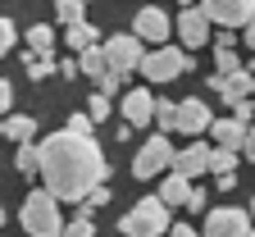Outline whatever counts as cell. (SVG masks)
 Here are the masks:
<instances>
[{
    "label": "cell",
    "mask_w": 255,
    "mask_h": 237,
    "mask_svg": "<svg viewBox=\"0 0 255 237\" xmlns=\"http://www.w3.org/2000/svg\"><path fill=\"white\" fill-rule=\"evenodd\" d=\"M41 178L59 201L82 206L87 192L110 178V164H105L101 146H96V137H82V132L64 128V132H50L41 142Z\"/></svg>",
    "instance_id": "6da1fadb"
},
{
    "label": "cell",
    "mask_w": 255,
    "mask_h": 237,
    "mask_svg": "<svg viewBox=\"0 0 255 237\" xmlns=\"http://www.w3.org/2000/svg\"><path fill=\"white\" fill-rule=\"evenodd\" d=\"M18 224L27 237H64V219H59V196L50 187H37L27 192L23 210H18Z\"/></svg>",
    "instance_id": "7a4b0ae2"
},
{
    "label": "cell",
    "mask_w": 255,
    "mask_h": 237,
    "mask_svg": "<svg viewBox=\"0 0 255 237\" xmlns=\"http://www.w3.org/2000/svg\"><path fill=\"white\" fill-rule=\"evenodd\" d=\"M123 237H164L169 233V201L164 196H146L119 219Z\"/></svg>",
    "instance_id": "3957f363"
},
{
    "label": "cell",
    "mask_w": 255,
    "mask_h": 237,
    "mask_svg": "<svg viewBox=\"0 0 255 237\" xmlns=\"http://www.w3.org/2000/svg\"><path fill=\"white\" fill-rule=\"evenodd\" d=\"M141 78H150V82H173V78H182V73H191L196 69V59H191L182 46H159V50H146L141 55Z\"/></svg>",
    "instance_id": "277c9868"
},
{
    "label": "cell",
    "mask_w": 255,
    "mask_h": 237,
    "mask_svg": "<svg viewBox=\"0 0 255 237\" xmlns=\"http://www.w3.org/2000/svg\"><path fill=\"white\" fill-rule=\"evenodd\" d=\"M173 146H169V132H159V137H150L141 151H137V160H132V178H155V174H164V169L173 164Z\"/></svg>",
    "instance_id": "5b68a950"
},
{
    "label": "cell",
    "mask_w": 255,
    "mask_h": 237,
    "mask_svg": "<svg viewBox=\"0 0 255 237\" xmlns=\"http://www.w3.org/2000/svg\"><path fill=\"white\" fill-rule=\"evenodd\" d=\"M146 41L137 37V32H119V37H110L105 41V55H110V69H119V73H132L137 64H141V50Z\"/></svg>",
    "instance_id": "8992f818"
},
{
    "label": "cell",
    "mask_w": 255,
    "mask_h": 237,
    "mask_svg": "<svg viewBox=\"0 0 255 237\" xmlns=\"http://www.w3.org/2000/svg\"><path fill=\"white\" fill-rule=\"evenodd\" d=\"M201 9L219 27H246L255 18V0H201Z\"/></svg>",
    "instance_id": "52a82bcc"
},
{
    "label": "cell",
    "mask_w": 255,
    "mask_h": 237,
    "mask_svg": "<svg viewBox=\"0 0 255 237\" xmlns=\"http://www.w3.org/2000/svg\"><path fill=\"white\" fill-rule=\"evenodd\" d=\"M201 233H205V237H251V215H246V210H233V206L210 210Z\"/></svg>",
    "instance_id": "ba28073f"
},
{
    "label": "cell",
    "mask_w": 255,
    "mask_h": 237,
    "mask_svg": "<svg viewBox=\"0 0 255 237\" xmlns=\"http://www.w3.org/2000/svg\"><path fill=\"white\" fill-rule=\"evenodd\" d=\"M178 37H182L187 50H201L210 41V14L201 5H182V14H178Z\"/></svg>",
    "instance_id": "9c48e42d"
},
{
    "label": "cell",
    "mask_w": 255,
    "mask_h": 237,
    "mask_svg": "<svg viewBox=\"0 0 255 237\" xmlns=\"http://www.w3.org/2000/svg\"><path fill=\"white\" fill-rule=\"evenodd\" d=\"M132 32H137L141 41H150V46H164V41H169V32H173V23H169V14L159 9V5H146V9H137Z\"/></svg>",
    "instance_id": "30bf717a"
},
{
    "label": "cell",
    "mask_w": 255,
    "mask_h": 237,
    "mask_svg": "<svg viewBox=\"0 0 255 237\" xmlns=\"http://www.w3.org/2000/svg\"><path fill=\"white\" fill-rule=\"evenodd\" d=\"M210 123H214V114H210V105L205 100H182L178 105V132H187V137H201V132H210Z\"/></svg>",
    "instance_id": "8fae6325"
},
{
    "label": "cell",
    "mask_w": 255,
    "mask_h": 237,
    "mask_svg": "<svg viewBox=\"0 0 255 237\" xmlns=\"http://www.w3.org/2000/svg\"><path fill=\"white\" fill-rule=\"evenodd\" d=\"M123 119L132 123V128H146V123H155V96H150L146 87L128 91V96H123Z\"/></svg>",
    "instance_id": "7c38bea8"
},
{
    "label": "cell",
    "mask_w": 255,
    "mask_h": 237,
    "mask_svg": "<svg viewBox=\"0 0 255 237\" xmlns=\"http://www.w3.org/2000/svg\"><path fill=\"white\" fill-rule=\"evenodd\" d=\"M210 151H214V146L191 142V146H182V151L173 155V169H178V174H187V178H201L205 169H210Z\"/></svg>",
    "instance_id": "4fadbf2b"
},
{
    "label": "cell",
    "mask_w": 255,
    "mask_h": 237,
    "mask_svg": "<svg viewBox=\"0 0 255 237\" xmlns=\"http://www.w3.org/2000/svg\"><path fill=\"white\" fill-rule=\"evenodd\" d=\"M251 82H255V73H246V69H237V73H228V78H219V73L210 78V87L228 100V105H237V100L251 96Z\"/></svg>",
    "instance_id": "5bb4252c"
},
{
    "label": "cell",
    "mask_w": 255,
    "mask_h": 237,
    "mask_svg": "<svg viewBox=\"0 0 255 237\" xmlns=\"http://www.w3.org/2000/svg\"><path fill=\"white\" fill-rule=\"evenodd\" d=\"M210 132H214V146H233V151H242L246 146V123L233 114V119H219V123H210Z\"/></svg>",
    "instance_id": "9a60e30c"
},
{
    "label": "cell",
    "mask_w": 255,
    "mask_h": 237,
    "mask_svg": "<svg viewBox=\"0 0 255 237\" xmlns=\"http://www.w3.org/2000/svg\"><path fill=\"white\" fill-rule=\"evenodd\" d=\"M78 64H82V73H87V78H96V82L110 73V55H105V46H101V41L87 46V50H78Z\"/></svg>",
    "instance_id": "2e32d148"
},
{
    "label": "cell",
    "mask_w": 255,
    "mask_h": 237,
    "mask_svg": "<svg viewBox=\"0 0 255 237\" xmlns=\"http://www.w3.org/2000/svg\"><path fill=\"white\" fill-rule=\"evenodd\" d=\"M191 192H196V187H191V178H187V174H178V169L164 178V187H159V196H164L169 206H187V201H191Z\"/></svg>",
    "instance_id": "e0dca14e"
},
{
    "label": "cell",
    "mask_w": 255,
    "mask_h": 237,
    "mask_svg": "<svg viewBox=\"0 0 255 237\" xmlns=\"http://www.w3.org/2000/svg\"><path fill=\"white\" fill-rule=\"evenodd\" d=\"M96 41H101V32H96L87 18H82V23H69V32H64V46H69V50H87V46H96Z\"/></svg>",
    "instance_id": "ac0fdd59"
},
{
    "label": "cell",
    "mask_w": 255,
    "mask_h": 237,
    "mask_svg": "<svg viewBox=\"0 0 255 237\" xmlns=\"http://www.w3.org/2000/svg\"><path fill=\"white\" fill-rule=\"evenodd\" d=\"M23 64H27V78H32V82H41V78L59 73V64H55V55H37V50H23Z\"/></svg>",
    "instance_id": "d6986e66"
},
{
    "label": "cell",
    "mask_w": 255,
    "mask_h": 237,
    "mask_svg": "<svg viewBox=\"0 0 255 237\" xmlns=\"http://www.w3.org/2000/svg\"><path fill=\"white\" fill-rule=\"evenodd\" d=\"M27 50L55 55V27H50V23H32V27H27Z\"/></svg>",
    "instance_id": "ffe728a7"
},
{
    "label": "cell",
    "mask_w": 255,
    "mask_h": 237,
    "mask_svg": "<svg viewBox=\"0 0 255 237\" xmlns=\"http://www.w3.org/2000/svg\"><path fill=\"white\" fill-rule=\"evenodd\" d=\"M14 169L23 178H32L41 169V146H32V142H18V155H14Z\"/></svg>",
    "instance_id": "44dd1931"
},
{
    "label": "cell",
    "mask_w": 255,
    "mask_h": 237,
    "mask_svg": "<svg viewBox=\"0 0 255 237\" xmlns=\"http://www.w3.org/2000/svg\"><path fill=\"white\" fill-rule=\"evenodd\" d=\"M237 160H242V151L214 146V151H210V174H237Z\"/></svg>",
    "instance_id": "7402d4cb"
},
{
    "label": "cell",
    "mask_w": 255,
    "mask_h": 237,
    "mask_svg": "<svg viewBox=\"0 0 255 237\" xmlns=\"http://www.w3.org/2000/svg\"><path fill=\"white\" fill-rule=\"evenodd\" d=\"M5 137H14V142H32V137H37V119L9 114V119H5Z\"/></svg>",
    "instance_id": "603a6c76"
},
{
    "label": "cell",
    "mask_w": 255,
    "mask_h": 237,
    "mask_svg": "<svg viewBox=\"0 0 255 237\" xmlns=\"http://www.w3.org/2000/svg\"><path fill=\"white\" fill-rule=\"evenodd\" d=\"M64 237H96V224H91V206L82 201V210L64 224Z\"/></svg>",
    "instance_id": "cb8c5ba5"
},
{
    "label": "cell",
    "mask_w": 255,
    "mask_h": 237,
    "mask_svg": "<svg viewBox=\"0 0 255 237\" xmlns=\"http://www.w3.org/2000/svg\"><path fill=\"white\" fill-rule=\"evenodd\" d=\"M237 69H242L237 50H233V46H219V50H214V73H219V78H228V73H237Z\"/></svg>",
    "instance_id": "d4e9b609"
},
{
    "label": "cell",
    "mask_w": 255,
    "mask_h": 237,
    "mask_svg": "<svg viewBox=\"0 0 255 237\" xmlns=\"http://www.w3.org/2000/svg\"><path fill=\"white\" fill-rule=\"evenodd\" d=\"M155 123H159V132H178V105L173 100H155Z\"/></svg>",
    "instance_id": "484cf974"
},
{
    "label": "cell",
    "mask_w": 255,
    "mask_h": 237,
    "mask_svg": "<svg viewBox=\"0 0 255 237\" xmlns=\"http://www.w3.org/2000/svg\"><path fill=\"white\" fill-rule=\"evenodd\" d=\"M55 14H59L64 23H82V14H87V0H55Z\"/></svg>",
    "instance_id": "4316f807"
},
{
    "label": "cell",
    "mask_w": 255,
    "mask_h": 237,
    "mask_svg": "<svg viewBox=\"0 0 255 237\" xmlns=\"http://www.w3.org/2000/svg\"><path fill=\"white\" fill-rule=\"evenodd\" d=\"M87 114H91L96 123H105V119H110V91H96L91 105H87Z\"/></svg>",
    "instance_id": "83f0119b"
},
{
    "label": "cell",
    "mask_w": 255,
    "mask_h": 237,
    "mask_svg": "<svg viewBox=\"0 0 255 237\" xmlns=\"http://www.w3.org/2000/svg\"><path fill=\"white\" fill-rule=\"evenodd\" d=\"M14 41H18V27H14L5 14H0V55H9V50H14Z\"/></svg>",
    "instance_id": "f1b7e54d"
},
{
    "label": "cell",
    "mask_w": 255,
    "mask_h": 237,
    "mask_svg": "<svg viewBox=\"0 0 255 237\" xmlns=\"http://www.w3.org/2000/svg\"><path fill=\"white\" fill-rule=\"evenodd\" d=\"M110 196H114L110 183H96V187L87 192V206H91V210H101V206H110Z\"/></svg>",
    "instance_id": "f546056e"
},
{
    "label": "cell",
    "mask_w": 255,
    "mask_h": 237,
    "mask_svg": "<svg viewBox=\"0 0 255 237\" xmlns=\"http://www.w3.org/2000/svg\"><path fill=\"white\" fill-rule=\"evenodd\" d=\"M69 128H73V132H82V137H91L96 119H91V114H73V119H69Z\"/></svg>",
    "instance_id": "4dcf8cb0"
},
{
    "label": "cell",
    "mask_w": 255,
    "mask_h": 237,
    "mask_svg": "<svg viewBox=\"0 0 255 237\" xmlns=\"http://www.w3.org/2000/svg\"><path fill=\"white\" fill-rule=\"evenodd\" d=\"M123 78H128V73H119V69H110V73L101 78V91H110V96H114V91L123 87Z\"/></svg>",
    "instance_id": "1f68e13d"
},
{
    "label": "cell",
    "mask_w": 255,
    "mask_h": 237,
    "mask_svg": "<svg viewBox=\"0 0 255 237\" xmlns=\"http://www.w3.org/2000/svg\"><path fill=\"white\" fill-rule=\"evenodd\" d=\"M9 105H14V91H9V82H5V78H0V119L9 114Z\"/></svg>",
    "instance_id": "d6a6232c"
},
{
    "label": "cell",
    "mask_w": 255,
    "mask_h": 237,
    "mask_svg": "<svg viewBox=\"0 0 255 237\" xmlns=\"http://www.w3.org/2000/svg\"><path fill=\"white\" fill-rule=\"evenodd\" d=\"M169 237H205V233H196L191 224H178V228H169Z\"/></svg>",
    "instance_id": "836d02e7"
},
{
    "label": "cell",
    "mask_w": 255,
    "mask_h": 237,
    "mask_svg": "<svg viewBox=\"0 0 255 237\" xmlns=\"http://www.w3.org/2000/svg\"><path fill=\"white\" fill-rule=\"evenodd\" d=\"M59 73H64V78H78V73H82V64H78V59H64V64H59Z\"/></svg>",
    "instance_id": "e575fe53"
},
{
    "label": "cell",
    "mask_w": 255,
    "mask_h": 237,
    "mask_svg": "<svg viewBox=\"0 0 255 237\" xmlns=\"http://www.w3.org/2000/svg\"><path fill=\"white\" fill-rule=\"evenodd\" d=\"M187 210H196V215H201V210H205V192H191V201H187Z\"/></svg>",
    "instance_id": "d590c367"
},
{
    "label": "cell",
    "mask_w": 255,
    "mask_h": 237,
    "mask_svg": "<svg viewBox=\"0 0 255 237\" xmlns=\"http://www.w3.org/2000/svg\"><path fill=\"white\" fill-rule=\"evenodd\" d=\"M242 155H246V160H255V128L246 132V146H242Z\"/></svg>",
    "instance_id": "8d00e7d4"
},
{
    "label": "cell",
    "mask_w": 255,
    "mask_h": 237,
    "mask_svg": "<svg viewBox=\"0 0 255 237\" xmlns=\"http://www.w3.org/2000/svg\"><path fill=\"white\" fill-rule=\"evenodd\" d=\"M246 46H251V50H255V18H251V23H246Z\"/></svg>",
    "instance_id": "74e56055"
},
{
    "label": "cell",
    "mask_w": 255,
    "mask_h": 237,
    "mask_svg": "<svg viewBox=\"0 0 255 237\" xmlns=\"http://www.w3.org/2000/svg\"><path fill=\"white\" fill-rule=\"evenodd\" d=\"M178 5H196V0H178Z\"/></svg>",
    "instance_id": "f35d334b"
},
{
    "label": "cell",
    "mask_w": 255,
    "mask_h": 237,
    "mask_svg": "<svg viewBox=\"0 0 255 237\" xmlns=\"http://www.w3.org/2000/svg\"><path fill=\"white\" fill-rule=\"evenodd\" d=\"M0 137H5V119H0Z\"/></svg>",
    "instance_id": "ab89813d"
},
{
    "label": "cell",
    "mask_w": 255,
    "mask_h": 237,
    "mask_svg": "<svg viewBox=\"0 0 255 237\" xmlns=\"http://www.w3.org/2000/svg\"><path fill=\"white\" fill-rule=\"evenodd\" d=\"M0 228H5V210H0Z\"/></svg>",
    "instance_id": "60d3db41"
},
{
    "label": "cell",
    "mask_w": 255,
    "mask_h": 237,
    "mask_svg": "<svg viewBox=\"0 0 255 237\" xmlns=\"http://www.w3.org/2000/svg\"><path fill=\"white\" fill-rule=\"evenodd\" d=\"M251 215H255V196H251Z\"/></svg>",
    "instance_id": "b9f144b4"
},
{
    "label": "cell",
    "mask_w": 255,
    "mask_h": 237,
    "mask_svg": "<svg viewBox=\"0 0 255 237\" xmlns=\"http://www.w3.org/2000/svg\"><path fill=\"white\" fill-rule=\"evenodd\" d=\"M251 96H255V82H251Z\"/></svg>",
    "instance_id": "7bdbcfd3"
},
{
    "label": "cell",
    "mask_w": 255,
    "mask_h": 237,
    "mask_svg": "<svg viewBox=\"0 0 255 237\" xmlns=\"http://www.w3.org/2000/svg\"><path fill=\"white\" fill-rule=\"evenodd\" d=\"M251 237H255V233H251Z\"/></svg>",
    "instance_id": "ee69618b"
}]
</instances>
